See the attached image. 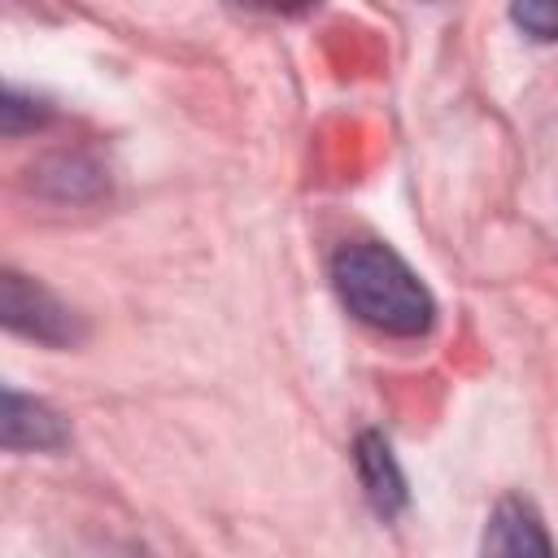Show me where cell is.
Listing matches in <instances>:
<instances>
[{
  "instance_id": "cell-3",
  "label": "cell",
  "mask_w": 558,
  "mask_h": 558,
  "mask_svg": "<svg viewBox=\"0 0 558 558\" xmlns=\"http://www.w3.org/2000/svg\"><path fill=\"white\" fill-rule=\"evenodd\" d=\"M480 558H558L541 514L523 497H501L484 523Z\"/></svg>"
},
{
  "instance_id": "cell-2",
  "label": "cell",
  "mask_w": 558,
  "mask_h": 558,
  "mask_svg": "<svg viewBox=\"0 0 558 558\" xmlns=\"http://www.w3.org/2000/svg\"><path fill=\"white\" fill-rule=\"evenodd\" d=\"M0 314H4V327L35 340V344H48V349H70L83 340V318L61 301L52 296L44 283L17 275V270H4L0 279Z\"/></svg>"
},
{
  "instance_id": "cell-7",
  "label": "cell",
  "mask_w": 558,
  "mask_h": 558,
  "mask_svg": "<svg viewBox=\"0 0 558 558\" xmlns=\"http://www.w3.org/2000/svg\"><path fill=\"white\" fill-rule=\"evenodd\" d=\"M39 122H48V105L35 100V96H26V92H17V87H4V100H0V131L13 140V135H22V131H31V126H39Z\"/></svg>"
},
{
  "instance_id": "cell-6",
  "label": "cell",
  "mask_w": 558,
  "mask_h": 558,
  "mask_svg": "<svg viewBox=\"0 0 558 558\" xmlns=\"http://www.w3.org/2000/svg\"><path fill=\"white\" fill-rule=\"evenodd\" d=\"M39 187H48V192H57V196H87V192H96L100 187V170L87 161V157H70V153H61V157H52V161H44L39 166Z\"/></svg>"
},
{
  "instance_id": "cell-5",
  "label": "cell",
  "mask_w": 558,
  "mask_h": 558,
  "mask_svg": "<svg viewBox=\"0 0 558 558\" xmlns=\"http://www.w3.org/2000/svg\"><path fill=\"white\" fill-rule=\"evenodd\" d=\"M4 449L22 453V449H65L70 445V427L61 423V414L35 397H22L17 388H4Z\"/></svg>"
},
{
  "instance_id": "cell-8",
  "label": "cell",
  "mask_w": 558,
  "mask_h": 558,
  "mask_svg": "<svg viewBox=\"0 0 558 558\" xmlns=\"http://www.w3.org/2000/svg\"><path fill=\"white\" fill-rule=\"evenodd\" d=\"M510 17L532 39H558V4H514Z\"/></svg>"
},
{
  "instance_id": "cell-4",
  "label": "cell",
  "mask_w": 558,
  "mask_h": 558,
  "mask_svg": "<svg viewBox=\"0 0 558 558\" xmlns=\"http://www.w3.org/2000/svg\"><path fill=\"white\" fill-rule=\"evenodd\" d=\"M353 462H357V480L366 488V501L375 506V514L384 519H397L405 510V475L397 466V453L392 445L379 436V432H362L357 445H353Z\"/></svg>"
},
{
  "instance_id": "cell-1",
  "label": "cell",
  "mask_w": 558,
  "mask_h": 558,
  "mask_svg": "<svg viewBox=\"0 0 558 558\" xmlns=\"http://www.w3.org/2000/svg\"><path fill=\"white\" fill-rule=\"evenodd\" d=\"M331 283L353 318L384 336H427L436 301L410 262L379 240H349L331 257Z\"/></svg>"
}]
</instances>
